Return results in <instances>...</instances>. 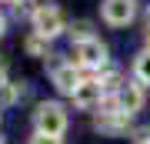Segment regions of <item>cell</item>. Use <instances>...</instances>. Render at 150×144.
I'll list each match as a JSON object with an SVG mask.
<instances>
[{"instance_id": "cell-4", "label": "cell", "mask_w": 150, "mask_h": 144, "mask_svg": "<svg viewBox=\"0 0 150 144\" xmlns=\"http://www.w3.org/2000/svg\"><path fill=\"white\" fill-rule=\"evenodd\" d=\"M127 121L130 117L117 107V101H113V97H103V111L97 114L93 128L103 131V134H123V131H127Z\"/></svg>"}, {"instance_id": "cell-2", "label": "cell", "mask_w": 150, "mask_h": 144, "mask_svg": "<svg viewBox=\"0 0 150 144\" xmlns=\"http://www.w3.org/2000/svg\"><path fill=\"white\" fill-rule=\"evenodd\" d=\"M70 64H74L77 70H103V67H107V44H100L97 37L74 44Z\"/></svg>"}, {"instance_id": "cell-19", "label": "cell", "mask_w": 150, "mask_h": 144, "mask_svg": "<svg viewBox=\"0 0 150 144\" xmlns=\"http://www.w3.org/2000/svg\"><path fill=\"white\" fill-rule=\"evenodd\" d=\"M0 144H4V138H0Z\"/></svg>"}, {"instance_id": "cell-10", "label": "cell", "mask_w": 150, "mask_h": 144, "mask_svg": "<svg viewBox=\"0 0 150 144\" xmlns=\"http://www.w3.org/2000/svg\"><path fill=\"white\" fill-rule=\"evenodd\" d=\"M23 91H27L23 84H0V107H10V104H17V101L23 97Z\"/></svg>"}, {"instance_id": "cell-15", "label": "cell", "mask_w": 150, "mask_h": 144, "mask_svg": "<svg viewBox=\"0 0 150 144\" xmlns=\"http://www.w3.org/2000/svg\"><path fill=\"white\" fill-rule=\"evenodd\" d=\"M7 34V17H4V10H0V37Z\"/></svg>"}, {"instance_id": "cell-6", "label": "cell", "mask_w": 150, "mask_h": 144, "mask_svg": "<svg viewBox=\"0 0 150 144\" xmlns=\"http://www.w3.org/2000/svg\"><path fill=\"white\" fill-rule=\"evenodd\" d=\"M74 97V107H80V111H93V107H100L103 104V91H100V80H93V77H87L77 84V91L70 94Z\"/></svg>"}, {"instance_id": "cell-5", "label": "cell", "mask_w": 150, "mask_h": 144, "mask_svg": "<svg viewBox=\"0 0 150 144\" xmlns=\"http://www.w3.org/2000/svg\"><path fill=\"white\" fill-rule=\"evenodd\" d=\"M100 17L110 27H127L137 17V0H103L100 4Z\"/></svg>"}, {"instance_id": "cell-14", "label": "cell", "mask_w": 150, "mask_h": 144, "mask_svg": "<svg viewBox=\"0 0 150 144\" xmlns=\"http://www.w3.org/2000/svg\"><path fill=\"white\" fill-rule=\"evenodd\" d=\"M134 144H150V128H137L134 131Z\"/></svg>"}, {"instance_id": "cell-13", "label": "cell", "mask_w": 150, "mask_h": 144, "mask_svg": "<svg viewBox=\"0 0 150 144\" xmlns=\"http://www.w3.org/2000/svg\"><path fill=\"white\" fill-rule=\"evenodd\" d=\"M30 144H64V141H60V138H50V134H33Z\"/></svg>"}, {"instance_id": "cell-7", "label": "cell", "mask_w": 150, "mask_h": 144, "mask_svg": "<svg viewBox=\"0 0 150 144\" xmlns=\"http://www.w3.org/2000/svg\"><path fill=\"white\" fill-rule=\"evenodd\" d=\"M140 87H144V84H130V80H123V87H120L117 94H113L117 107H120L123 114H127V117H134L140 107H144V91H140Z\"/></svg>"}, {"instance_id": "cell-3", "label": "cell", "mask_w": 150, "mask_h": 144, "mask_svg": "<svg viewBox=\"0 0 150 144\" xmlns=\"http://www.w3.org/2000/svg\"><path fill=\"white\" fill-rule=\"evenodd\" d=\"M30 24H33V34L43 37V40H54V37H60V34L67 30L64 14H60V7H54V4H37Z\"/></svg>"}, {"instance_id": "cell-17", "label": "cell", "mask_w": 150, "mask_h": 144, "mask_svg": "<svg viewBox=\"0 0 150 144\" xmlns=\"http://www.w3.org/2000/svg\"><path fill=\"white\" fill-rule=\"evenodd\" d=\"M144 20H147V30H150V7H147V14H144Z\"/></svg>"}, {"instance_id": "cell-16", "label": "cell", "mask_w": 150, "mask_h": 144, "mask_svg": "<svg viewBox=\"0 0 150 144\" xmlns=\"http://www.w3.org/2000/svg\"><path fill=\"white\" fill-rule=\"evenodd\" d=\"M0 84H7V64L0 60Z\"/></svg>"}, {"instance_id": "cell-18", "label": "cell", "mask_w": 150, "mask_h": 144, "mask_svg": "<svg viewBox=\"0 0 150 144\" xmlns=\"http://www.w3.org/2000/svg\"><path fill=\"white\" fill-rule=\"evenodd\" d=\"M147 47H150V30H147Z\"/></svg>"}, {"instance_id": "cell-12", "label": "cell", "mask_w": 150, "mask_h": 144, "mask_svg": "<svg viewBox=\"0 0 150 144\" xmlns=\"http://www.w3.org/2000/svg\"><path fill=\"white\" fill-rule=\"evenodd\" d=\"M47 44H50V40H43V37H37V34H30L23 47H27V54H33V57H47Z\"/></svg>"}, {"instance_id": "cell-11", "label": "cell", "mask_w": 150, "mask_h": 144, "mask_svg": "<svg viewBox=\"0 0 150 144\" xmlns=\"http://www.w3.org/2000/svg\"><path fill=\"white\" fill-rule=\"evenodd\" d=\"M67 34H70V40H74V44H80V40H90V37H93L90 20H77V24H70V27H67Z\"/></svg>"}, {"instance_id": "cell-8", "label": "cell", "mask_w": 150, "mask_h": 144, "mask_svg": "<svg viewBox=\"0 0 150 144\" xmlns=\"http://www.w3.org/2000/svg\"><path fill=\"white\" fill-rule=\"evenodd\" d=\"M50 74H54V87H57L60 94H74V91H77V84L83 80L70 60H67V64H54V67H50Z\"/></svg>"}, {"instance_id": "cell-9", "label": "cell", "mask_w": 150, "mask_h": 144, "mask_svg": "<svg viewBox=\"0 0 150 144\" xmlns=\"http://www.w3.org/2000/svg\"><path fill=\"white\" fill-rule=\"evenodd\" d=\"M134 77H137V84L150 87V47H144V50L137 54V60H134Z\"/></svg>"}, {"instance_id": "cell-1", "label": "cell", "mask_w": 150, "mask_h": 144, "mask_svg": "<svg viewBox=\"0 0 150 144\" xmlns=\"http://www.w3.org/2000/svg\"><path fill=\"white\" fill-rule=\"evenodd\" d=\"M33 128L37 134H50V138H64L67 131V111L57 101H40L33 111Z\"/></svg>"}]
</instances>
